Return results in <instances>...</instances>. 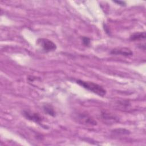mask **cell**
I'll return each mask as SVG.
<instances>
[{"instance_id":"cell-8","label":"cell","mask_w":146,"mask_h":146,"mask_svg":"<svg viewBox=\"0 0 146 146\" xmlns=\"http://www.w3.org/2000/svg\"><path fill=\"white\" fill-rule=\"evenodd\" d=\"M43 109L44 112L47 113V115L51 116H55V112L54 111V109L53 107L50 104H45L43 107Z\"/></svg>"},{"instance_id":"cell-1","label":"cell","mask_w":146,"mask_h":146,"mask_svg":"<svg viewBox=\"0 0 146 146\" xmlns=\"http://www.w3.org/2000/svg\"><path fill=\"white\" fill-rule=\"evenodd\" d=\"M76 82L82 87L98 95L99 96H104L106 94V90L102 86L94 82L84 81L82 80H76Z\"/></svg>"},{"instance_id":"cell-4","label":"cell","mask_w":146,"mask_h":146,"mask_svg":"<svg viewBox=\"0 0 146 146\" xmlns=\"http://www.w3.org/2000/svg\"><path fill=\"white\" fill-rule=\"evenodd\" d=\"M23 115L27 119L33 121L36 123L40 124L43 120V117L39 113L31 112L29 110L23 111Z\"/></svg>"},{"instance_id":"cell-3","label":"cell","mask_w":146,"mask_h":146,"mask_svg":"<svg viewBox=\"0 0 146 146\" xmlns=\"http://www.w3.org/2000/svg\"><path fill=\"white\" fill-rule=\"evenodd\" d=\"M77 119L82 124L95 125H96V121L92 118L89 115L85 113H79L78 114Z\"/></svg>"},{"instance_id":"cell-6","label":"cell","mask_w":146,"mask_h":146,"mask_svg":"<svg viewBox=\"0 0 146 146\" xmlns=\"http://www.w3.org/2000/svg\"><path fill=\"white\" fill-rule=\"evenodd\" d=\"M101 116L103 120H104L105 121H108L110 123L112 122L115 123L116 121H117V118L115 116L113 115L112 113L107 111H102Z\"/></svg>"},{"instance_id":"cell-11","label":"cell","mask_w":146,"mask_h":146,"mask_svg":"<svg viewBox=\"0 0 146 146\" xmlns=\"http://www.w3.org/2000/svg\"><path fill=\"white\" fill-rule=\"evenodd\" d=\"M113 2H115L117 4H119L122 6H125V5H126V3L124 1H114Z\"/></svg>"},{"instance_id":"cell-7","label":"cell","mask_w":146,"mask_h":146,"mask_svg":"<svg viewBox=\"0 0 146 146\" xmlns=\"http://www.w3.org/2000/svg\"><path fill=\"white\" fill-rule=\"evenodd\" d=\"M146 36V34L145 31L143 32H136L132 34L130 37L129 40L131 41H136V40H145Z\"/></svg>"},{"instance_id":"cell-9","label":"cell","mask_w":146,"mask_h":146,"mask_svg":"<svg viewBox=\"0 0 146 146\" xmlns=\"http://www.w3.org/2000/svg\"><path fill=\"white\" fill-rule=\"evenodd\" d=\"M112 132L117 135H129L130 133L129 131L124 128L115 129H113Z\"/></svg>"},{"instance_id":"cell-5","label":"cell","mask_w":146,"mask_h":146,"mask_svg":"<svg viewBox=\"0 0 146 146\" xmlns=\"http://www.w3.org/2000/svg\"><path fill=\"white\" fill-rule=\"evenodd\" d=\"M110 53L113 55H121L125 56H132L133 55L132 51L127 47H117L112 49Z\"/></svg>"},{"instance_id":"cell-10","label":"cell","mask_w":146,"mask_h":146,"mask_svg":"<svg viewBox=\"0 0 146 146\" xmlns=\"http://www.w3.org/2000/svg\"><path fill=\"white\" fill-rule=\"evenodd\" d=\"M82 42L83 44L86 46H88L90 45V39L87 36H83L82 38Z\"/></svg>"},{"instance_id":"cell-2","label":"cell","mask_w":146,"mask_h":146,"mask_svg":"<svg viewBox=\"0 0 146 146\" xmlns=\"http://www.w3.org/2000/svg\"><path fill=\"white\" fill-rule=\"evenodd\" d=\"M36 44L42 48L44 52L54 51L56 48V44L51 40L46 38H39L36 40Z\"/></svg>"}]
</instances>
